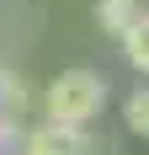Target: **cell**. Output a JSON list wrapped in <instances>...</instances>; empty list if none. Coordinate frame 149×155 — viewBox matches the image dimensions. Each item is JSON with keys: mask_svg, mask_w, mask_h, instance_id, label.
<instances>
[{"mask_svg": "<svg viewBox=\"0 0 149 155\" xmlns=\"http://www.w3.org/2000/svg\"><path fill=\"white\" fill-rule=\"evenodd\" d=\"M106 107V75L96 70H64L43 86V118L48 123H64V128H85L96 112Z\"/></svg>", "mask_w": 149, "mask_h": 155, "instance_id": "6da1fadb", "label": "cell"}, {"mask_svg": "<svg viewBox=\"0 0 149 155\" xmlns=\"http://www.w3.org/2000/svg\"><path fill=\"white\" fill-rule=\"evenodd\" d=\"M90 134L85 128H64V123H32L21 134V155H85Z\"/></svg>", "mask_w": 149, "mask_h": 155, "instance_id": "7a4b0ae2", "label": "cell"}, {"mask_svg": "<svg viewBox=\"0 0 149 155\" xmlns=\"http://www.w3.org/2000/svg\"><path fill=\"white\" fill-rule=\"evenodd\" d=\"M138 11H144L138 0H96V27L112 32V38H122V32L138 21Z\"/></svg>", "mask_w": 149, "mask_h": 155, "instance_id": "3957f363", "label": "cell"}, {"mask_svg": "<svg viewBox=\"0 0 149 155\" xmlns=\"http://www.w3.org/2000/svg\"><path fill=\"white\" fill-rule=\"evenodd\" d=\"M117 43H122V59L133 64L138 75H149V11H138V21L122 32Z\"/></svg>", "mask_w": 149, "mask_h": 155, "instance_id": "277c9868", "label": "cell"}, {"mask_svg": "<svg viewBox=\"0 0 149 155\" xmlns=\"http://www.w3.org/2000/svg\"><path fill=\"white\" fill-rule=\"evenodd\" d=\"M27 107H32V86H27V75H16V70H0V112L21 118Z\"/></svg>", "mask_w": 149, "mask_h": 155, "instance_id": "5b68a950", "label": "cell"}, {"mask_svg": "<svg viewBox=\"0 0 149 155\" xmlns=\"http://www.w3.org/2000/svg\"><path fill=\"white\" fill-rule=\"evenodd\" d=\"M122 123H128V134L149 139V86H138V91L122 102Z\"/></svg>", "mask_w": 149, "mask_h": 155, "instance_id": "8992f818", "label": "cell"}, {"mask_svg": "<svg viewBox=\"0 0 149 155\" xmlns=\"http://www.w3.org/2000/svg\"><path fill=\"white\" fill-rule=\"evenodd\" d=\"M21 118H11V112H0V155H21Z\"/></svg>", "mask_w": 149, "mask_h": 155, "instance_id": "52a82bcc", "label": "cell"}, {"mask_svg": "<svg viewBox=\"0 0 149 155\" xmlns=\"http://www.w3.org/2000/svg\"><path fill=\"white\" fill-rule=\"evenodd\" d=\"M85 155H117V144H106V139H90V144H85Z\"/></svg>", "mask_w": 149, "mask_h": 155, "instance_id": "ba28073f", "label": "cell"}]
</instances>
